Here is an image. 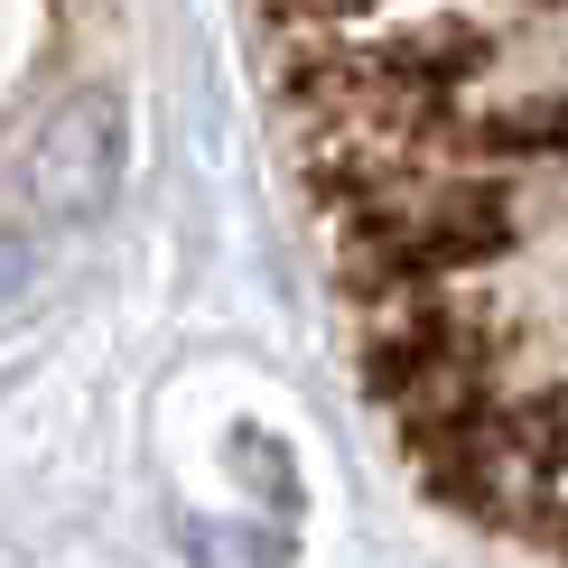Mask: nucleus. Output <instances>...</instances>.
Returning <instances> with one entry per match:
<instances>
[{
	"mask_svg": "<svg viewBox=\"0 0 568 568\" xmlns=\"http://www.w3.org/2000/svg\"><path fill=\"white\" fill-rule=\"evenodd\" d=\"M19 290H29V243H19V233H0V307H10Z\"/></svg>",
	"mask_w": 568,
	"mask_h": 568,
	"instance_id": "7ed1b4c3",
	"label": "nucleus"
},
{
	"mask_svg": "<svg viewBox=\"0 0 568 568\" xmlns=\"http://www.w3.org/2000/svg\"><path fill=\"white\" fill-rule=\"evenodd\" d=\"M112 159H122L112 112H103V103H75V112H57V122H47V140L29 150V196L57 205V215H84V205H103Z\"/></svg>",
	"mask_w": 568,
	"mask_h": 568,
	"instance_id": "f03ea898",
	"label": "nucleus"
},
{
	"mask_svg": "<svg viewBox=\"0 0 568 568\" xmlns=\"http://www.w3.org/2000/svg\"><path fill=\"white\" fill-rule=\"evenodd\" d=\"M252 47L400 466L568 568V0L262 10Z\"/></svg>",
	"mask_w": 568,
	"mask_h": 568,
	"instance_id": "f257e3e1",
	"label": "nucleus"
}]
</instances>
